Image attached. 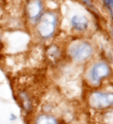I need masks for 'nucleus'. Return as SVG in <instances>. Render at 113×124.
Returning a JSON list of instances; mask_svg holds the SVG:
<instances>
[{
    "mask_svg": "<svg viewBox=\"0 0 113 124\" xmlns=\"http://www.w3.org/2000/svg\"><path fill=\"white\" fill-rule=\"evenodd\" d=\"M57 17L55 13L48 12L41 16L37 25V32L43 39L51 37L56 30Z\"/></svg>",
    "mask_w": 113,
    "mask_h": 124,
    "instance_id": "f257e3e1",
    "label": "nucleus"
},
{
    "mask_svg": "<svg viewBox=\"0 0 113 124\" xmlns=\"http://www.w3.org/2000/svg\"><path fill=\"white\" fill-rule=\"evenodd\" d=\"M1 43H2V40H1V35H0V46H1Z\"/></svg>",
    "mask_w": 113,
    "mask_h": 124,
    "instance_id": "ddd939ff",
    "label": "nucleus"
},
{
    "mask_svg": "<svg viewBox=\"0 0 113 124\" xmlns=\"http://www.w3.org/2000/svg\"><path fill=\"white\" fill-rule=\"evenodd\" d=\"M88 105L96 110H104L113 105V93L111 92L95 91L88 96Z\"/></svg>",
    "mask_w": 113,
    "mask_h": 124,
    "instance_id": "f03ea898",
    "label": "nucleus"
},
{
    "mask_svg": "<svg viewBox=\"0 0 113 124\" xmlns=\"http://www.w3.org/2000/svg\"><path fill=\"white\" fill-rule=\"evenodd\" d=\"M71 26L77 31L82 32L88 29V19L84 16L76 15L71 18Z\"/></svg>",
    "mask_w": 113,
    "mask_h": 124,
    "instance_id": "0eeeda50",
    "label": "nucleus"
},
{
    "mask_svg": "<svg viewBox=\"0 0 113 124\" xmlns=\"http://www.w3.org/2000/svg\"><path fill=\"white\" fill-rule=\"evenodd\" d=\"M17 119V116H15V114H13V113H11L10 114V116H9V119L11 120V121H15V119Z\"/></svg>",
    "mask_w": 113,
    "mask_h": 124,
    "instance_id": "9b49d317",
    "label": "nucleus"
},
{
    "mask_svg": "<svg viewBox=\"0 0 113 124\" xmlns=\"http://www.w3.org/2000/svg\"><path fill=\"white\" fill-rule=\"evenodd\" d=\"M111 73V68L107 63L98 62L91 67L89 71V78L94 85H98L100 81L109 77Z\"/></svg>",
    "mask_w": 113,
    "mask_h": 124,
    "instance_id": "20e7f679",
    "label": "nucleus"
},
{
    "mask_svg": "<svg viewBox=\"0 0 113 124\" xmlns=\"http://www.w3.org/2000/svg\"><path fill=\"white\" fill-rule=\"evenodd\" d=\"M93 54L92 46L88 42H80L71 46L69 55L76 62H83L89 59Z\"/></svg>",
    "mask_w": 113,
    "mask_h": 124,
    "instance_id": "7ed1b4c3",
    "label": "nucleus"
},
{
    "mask_svg": "<svg viewBox=\"0 0 113 124\" xmlns=\"http://www.w3.org/2000/svg\"><path fill=\"white\" fill-rule=\"evenodd\" d=\"M18 99L19 101L22 108L26 112H30L33 110V96L27 90L22 89L18 92Z\"/></svg>",
    "mask_w": 113,
    "mask_h": 124,
    "instance_id": "423d86ee",
    "label": "nucleus"
},
{
    "mask_svg": "<svg viewBox=\"0 0 113 124\" xmlns=\"http://www.w3.org/2000/svg\"><path fill=\"white\" fill-rule=\"evenodd\" d=\"M105 6L109 9L110 12L112 13V0H104Z\"/></svg>",
    "mask_w": 113,
    "mask_h": 124,
    "instance_id": "9d476101",
    "label": "nucleus"
},
{
    "mask_svg": "<svg viewBox=\"0 0 113 124\" xmlns=\"http://www.w3.org/2000/svg\"><path fill=\"white\" fill-rule=\"evenodd\" d=\"M42 11L43 2L41 0H30L26 4V14L31 21H38L43 15Z\"/></svg>",
    "mask_w": 113,
    "mask_h": 124,
    "instance_id": "39448f33",
    "label": "nucleus"
},
{
    "mask_svg": "<svg viewBox=\"0 0 113 124\" xmlns=\"http://www.w3.org/2000/svg\"><path fill=\"white\" fill-rule=\"evenodd\" d=\"M47 54L50 58H51V59H56V58H58V57L60 56L59 50L55 46H50V49L47 50Z\"/></svg>",
    "mask_w": 113,
    "mask_h": 124,
    "instance_id": "1a4fd4ad",
    "label": "nucleus"
},
{
    "mask_svg": "<svg viewBox=\"0 0 113 124\" xmlns=\"http://www.w3.org/2000/svg\"><path fill=\"white\" fill-rule=\"evenodd\" d=\"M34 124H58V121L53 116L43 113L37 116L34 120Z\"/></svg>",
    "mask_w": 113,
    "mask_h": 124,
    "instance_id": "6e6552de",
    "label": "nucleus"
},
{
    "mask_svg": "<svg viewBox=\"0 0 113 124\" xmlns=\"http://www.w3.org/2000/svg\"><path fill=\"white\" fill-rule=\"evenodd\" d=\"M83 2H84L87 5H91V1L90 0H83Z\"/></svg>",
    "mask_w": 113,
    "mask_h": 124,
    "instance_id": "f8f14e48",
    "label": "nucleus"
}]
</instances>
